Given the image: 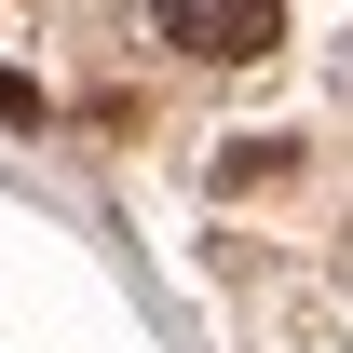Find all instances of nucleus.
<instances>
[{"label": "nucleus", "instance_id": "f257e3e1", "mask_svg": "<svg viewBox=\"0 0 353 353\" xmlns=\"http://www.w3.org/2000/svg\"><path fill=\"white\" fill-rule=\"evenodd\" d=\"M150 28H163L176 54H204V68H245V54H272V0H150Z\"/></svg>", "mask_w": 353, "mask_h": 353}, {"label": "nucleus", "instance_id": "f03ea898", "mask_svg": "<svg viewBox=\"0 0 353 353\" xmlns=\"http://www.w3.org/2000/svg\"><path fill=\"white\" fill-rule=\"evenodd\" d=\"M0 123H41V82H14V68H0Z\"/></svg>", "mask_w": 353, "mask_h": 353}]
</instances>
